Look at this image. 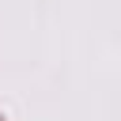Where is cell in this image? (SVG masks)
Masks as SVG:
<instances>
[{
  "instance_id": "cell-1",
  "label": "cell",
  "mask_w": 121,
  "mask_h": 121,
  "mask_svg": "<svg viewBox=\"0 0 121 121\" xmlns=\"http://www.w3.org/2000/svg\"><path fill=\"white\" fill-rule=\"evenodd\" d=\"M0 121H4V113H0Z\"/></svg>"
}]
</instances>
